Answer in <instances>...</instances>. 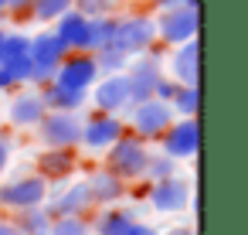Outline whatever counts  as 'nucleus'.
<instances>
[{
	"instance_id": "obj_1",
	"label": "nucleus",
	"mask_w": 248,
	"mask_h": 235,
	"mask_svg": "<svg viewBox=\"0 0 248 235\" xmlns=\"http://www.w3.org/2000/svg\"><path fill=\"white\" fill-rule=\"evenodd\" d=\"M106 153V167L112 170V174H119L126 184L129 181H140L143 177V170H146V157H150V143L140 136V133H133V130H126L109 150H102Z\"/></svg>"
},
{
	"instance_id": "obj_2",
	"label": "nucleus",
	"mask_w": 248,
	"mask_h": 235,
	"mask_svg": "<svg viewBox=\"0 0 248 235\" xmlns=\"http://www.w3.org/2000/svg\"><path fill=\"white\" fill-rule=\"evenodd\" d=\"M112 48H119L123 55H143L156 45V21L150 14H126V17H116V28H112V38H109Z\"/></svg>"
},
{
	"instance_id": "obj_3",
	"label": "nucleus",
	"mask_w": 248,
	"mask_h": 235,
	"mask_svg": "<svg viewBox=\"0 0 248 235\" xmlns=\"http://www.w3.org/2000/svg\"><path fill=\"white\" fill-rule=\"evenodd\" d=\"M31 79H28V85H45V82H51L55 79V68L62 65V58L68 55V48H65V41L55 34V31H41V34H34L31 38Z\"/></svg>"
},
{
	"instance_id": "obj_4",
	"label": "nucleus",
	"mask_w": 248,
	"mask_h": 235,
	"mask_svg": "<svg viewBox=\"0 0 248 235\" xmlns=\"http://www.w3.org/2000/svg\"><path fill=\"white\" fill-rule=\"evenodd\" d=\"M82 119H85L82 109L78 113H72V109H48L34 130H38V140L45 147H78L82 143Z\"/></svg>"
},
{
	"instance_id": "obj_5",
	"label": "nucleus",
	"mask_w": 248,
	"mask_h": 235,
	"mask_svg": "<svg viewBox=\"0 0 248 235\" xmlns=\"http://www.w3.org/2000/svg\"><path fill=\"white\" fill-rule=\"evenodd\" d=\"M126 75H129V106H136V102H143V99H153V89H156V82L163 79V62H160V55H153V48H150V51L129 58Z\"/></svg>"
},
{
	"instance_id": "obj_6",
	"label": "nucleus",
	"mask_w": 248,
	"mask_h": 235,
	"mask_svg": "<svg viewBox=\"0 0 248 235\" xmlns=\"http://www.w3.org/2000/svg\"><path fill=\"white\" fill-rule=\"evenodd\" d=\"M160 150L167 157H173V160L197 157V150H201V123H197V116H177L160 133Z\"/></svg>"
},
{
	"instance_id": "obj_7",
	"label": "nucleus",
	"mask_w": 248,
	"mask_h": 235,
	"mask_svg": "<svg viewBox=\"0 0 248 235\" xmlns=\"http://www.w3.org/2000/svg\"><path fill=\"white\" fill-rule=\"evenodd\" d=\"M45 198H48V181L41 174H21L14 181L0 184V208H7V211H24V208L45 204Z\"/></svg>"
},
{
	"instance_id": "obj_8",
	"label": "nucleus",
	"mask_w": 248,
	"mask_h": 235,
	"mask_svg": "<svg viewBox=\"0 0 248 235\" xmlns=\"http://www.w3.org/2000/svg\"><path fill=\"white\" fill-rule=\"evenodd\" d=\"M177 116H173V109H170V102H163V99H143V102H136V106H129V130L133 133H140L143 140H160V133L173 123Z\"/></svg>"
},
{
	"instance_id": "obj_9",
	"label": "nucleus",
	"mask_w": 248,
	"mask_h": 235,
	"mask_svg": "<svg viewBox=\"0 0 248 235\" xmlns=\"http://www.w3.org/2000/svg\"><path fill=\"white\" fill-rule=\"evenodd\" d=\"M197 31H201V11L184 7V4L167 7L156 21V41H163V45H184V41L197 38Z\"/></svg>"
},
{
	"instance_id": "obj_10",
	"label": "nucleus",
	"mask_w": 248,
	"mask_h": 235,
	"mask_svg": "<svg viewBox=\"0 0 248 235\" xmlns=\"http://www.w3.org/2000/svg\"><path fill=\"white\" fill-rule=\"evenodd\" d=\"M126 130H129V126H126V119H123L119 113H102V109H95L89 119H82V147L102 153V150H109Z\"/></svg>"
},
{
	"instance_id": "obj_11",
	"label": "nucleus",
	"mask_w": 248,
	"mask_h": 235,
	"mask_svg": "<svg viewBox=\"0 0 248 235\" xmlns=\"http://www.w3.org/2000/svg\"><path fill=\"white\" fill-rule=\"evenodd\" d=\"M99 75H102V72H99V62H95L92 51H68V55L62 58V65L55 68V82H58V85L82 89V92H89Z\"/></svg>"
},
{
	"instance_id": "obj_12",
	"label": "nucleus",
	"mask_w": 248,
	"mask_h": 235,
	"mask_svg": "<svg viewBox=\"0 0 248 235\" xmlns=\"http://www.w3.org/2000/svg\"><path fill=\"white\" fill-rule=\"evenodd\" d=\"M150 208L160 211V215H177V211H187L190 208V184L177 174L163 177V181H150Z\"/></svg>"
},
{
	"instance_id": "obj_13",
	"label": "nucleus",
	"mask_w": 248,
	"mask_h": 235,
	"mask_svg": "<svg viewBox=\"0 0 248 235\" xmlns=\"http://www.w3.org/2000/svg\"><path fill=\"white\" fill-rule=\"evenodd\" d=\"M89 92H92L95 109H102V113L129 109V75L126 72H102Z\"/></svg>"
},
{
	"instance_id": "obj_14",
	"label": "nucleus",
	"mask_w": 248,
	"mask_h": 235,
	"mask_svg": "<svg viewBox=\"0 0 248 235\" xmlns=\"http://www.w3.org/2000/svg\"><path fill=\"white\" fill-rule=\"evenodd\" d=\"M34 174H41L48 184H62L75 174L78 167V157H75V147H45L34 160Z\"/></svg>"
},
{
	"instance_id": "obj_15",
	"label": "nucleus",
	"mask_w": 248,
	"mask_h": 235,
	"mask_svg": "<svg viewBox=\"0 0 248 235\" xmlns=\"http://www.w3.org/2000/svg\"><path fill=\"white\" fill-rule=\"evenodd\" d=\"M45 113H48V106H45L41 92H38V89H21V92L11 99V106H7V123H11L14 130H34Z\"/></svg>"
},
{
	"instance_id": "obj_16",
	"label": "nucleus",
	"mask_w": 248,
	"mask_h": 235,
	"mask_svg": "<svg viewBox=\"0 0 248 235\" xmlns=\"http://www.w3.org/2000/svg\"><path fill=\"white\" fill-rule=\"evenodd\" d=\"M45 208L51 218H62V215H89L92 211V191L85 181H75L68 187H62L55 198L48 194L45 198Z\"/></svg>"
},
{
	"instance_id": "obj_17",
	"label": "nucleus",
	"mask_w": 248,
	"mask_h": 235,
	"mask_svg": "<svg viewBox=\"0 0 248 235\" xmlns=\"http://www.w3.org/2000/svg\"><path fill=\"white\" fill-rule=\"evenodd\" d=\"M55 34L65 41L68 51H89V28H92V17H85L82 11H65L62 17H55Z\"/></svg>"
},
{
	"instance_id": "obj_18",
	"label": "nucleus",
	"mask_w": 248,
	"mask_h": 235,
	"mask_svg": "<svg viewBox=\"0 0 248 235\" xmlns=\"http://www.w3.org/2000/svg\"><path fill=\"white\" fill-rule=\"evenodd\" d=\"M89 191H92V204H119L126 198V181L119 174H112L109 167H95L85 177Z\"/></svg>"
},
{
	"instance_id": "obj_19",
	"label": "nucleus",
	"mask_w": 248,
	"mask_h": 235,
	"mask_svg": "<svg viewBox=\"0 0 248 235\" xmlns=\"http://www.w3.org/2000/svg\"><path fill=\"white\" fill-rule=\"evenodd\" d=\"M173 58H170V68H173V79L184 82V85H197L201 82V41L190 38L184 45H173Z\"/></svg>"
},
{
	"instance_id": "obj_20",
	"label": "nucleus",
	"mask_w": 248,
	"mask_h": 235,
	"mask_svg": "<svg viewBox=\"0 0 248 235\" xmlns=\"http://www.w3.org/2000/svg\"><path fill=\"white\" fill-rule=\"evenodd\" d=\"M38 92H41V99H45L48 109H72V113H78V109L85 106V99H89V92H82V89H68V85H58L55 79L45 82V85H38Z\"/></svg>"
},
{
	"instance_id": "obj_21",
	"label": "nucleus",
	"mask_w": 248,
	"mask_h": 235,
	"mask_svg": "<svg viewBox=\"0 0 248 235\" xmlns=\"http://www.w3.org/2000/svg\"><path fill=\"white\" fill-rule=\"evenodd\" d=\"M133 221H136V215H133L129 208H119V204H102V211H99L89 225H92V235H123Z\"/></svg>"
},
{
	"instance_id": "obj_22",
	"label": "nucleus",
	"mask_w": 248,
	"mask_h": 235,
	"mask_svg": "<svg viewBox=\"0 0 248 235\" xmlns=\"http://www.w3.org/2000/svg\"><path fill=\"white\" fill-rule=\"evenodd\" d=\"M170 109H173V116H197L201 113V82L197 85H177V92H173V99H170Z\"/></svg>"
},
{
	"instance_id": "obj_23",
	"label": "nucleus",
	"mask_w": 248,
	"mask_h": 235,
	"mask_svg": "<svg viewBox=\"0 0 248 235\" xmlns=\"http://www.w3.org/2000/svg\"><path fill=\"white\" fill-rule=\"evenodd\" d=\"M24 235H34V232H48V225H51V215H48V208L45 204H34V208H24V211H17V221H14Z\"/></svg>"
},
{
	"instance_id": "obj_24",
	"label": "nucleus",
	"mask_w": 248,
	"mask_h": 235,
	"mask_svg": "<svg viewBox=\"0 0 248 235\" xmlns=\"http://www.w3.org/2000/svg\"><path fill=\"white\" fill-rule=\"evenodd\" d=\"M48 232L51 235H92V225L85 215H62V218H51Z\"/></svg>"
},
{
	"instance_id": "obj_25",
	"label": "nucleus",
	"mask_w": 248,
	"mask_h": 235,
	"mask_svg": "<svg viewBox=\"0 0 248 235\" xmlns=\"http://www.w3.org/2000/svg\"><path fill=\"white\" fill-rule=\"evenodd\" d=\"M65 11H72V0H34L31 4V17L38 24H55V17H62Z\"/></svg>"
},
{
	"instance_id": "obj_26",
	"label": "nucleus",
	"mask_w": 248,
	"mask_h": 235,
	"mask_svg": "<svg viewBox=\"0 0 248 235\" xmlns=\"http://www.w3.org/2000/svg\"><path fill=\"white\" fill-rule=\"evenodd\" d=\"M112 28H116V17H112V14L92 17V28H89V51H99L102 45H109Z\"/></svg>"
},
{
	"instance_id": "obj_27",
	"label": "nucleus",
	"mask_w": 248,
	"mask_h": 235,
	"mask_svg": "<svg viewBox=\"0 0 248 235\" xmlns=\"http://www.w3.org/2000/svg\"><path fill=\"white\" fill-rule=\"evenodd\" d=\"M95 55V62H99V72H126V65H129V55H123L119 48H112V45H102L99 51H92Z\"/></svg>"
},
{
	"instance_id": "obj_28",
	"label": "nucleus",
	"mask_w": 248,
	"mask_h": 235,
	"mask_svg": "<svg viewBox=\"0 0 248 235\" xmlns=\"http://www.w3.org/2000/svg\"><path fill=\"white\" fill-rule=\"evenodd\" d=\"M170 174H177V160H173V157H167L163 150L146 157V170H143V177H150V181H163V177H170Z\"/></svg>"
},
{
	"instance_id": "obj_29",
	"label": "nucleus",
	"mask_w": 248,
	"mask_h": 235,
	"mask_svg": "<svg viewBox=\"0 0 248 235\" xmlns=\"http://www.w3.org/2000/svg\"><path fill=\"white\" fill-rule=\"evenodd\" d=\"M28 51H31V34H17V31H7L4 34L0 58H17V55H28Z\"/></svg>"
},
{
	"instance_id": "obj_30",
	"label": "nucleus",
	"mask_w": 248,
	"mask_h": 235,
	"mask_svg": "<svg viewBox=\"0 0 248 235\" xmlns=\"http://www.w3.org/2000/svg\"><path fill=\"white\" fill-rule=\"evenodd\" d=\"M0 65H4L11 75H14V82L17 85H28V79H31V55H17V58H0Z\"/></svg>"
},
{
	"instance_id": "obj_31",
	"label": "nucleus",
	"mask_w": 248,
	"mask_h": 235,
	"mask_svg": "<svg viewBox=\"0 0 248 235\" xmlns=\"http://www.w3.org/2000/svg\"><path fill=\"white\" fill-rule=\"evenodd\" d=\"M119 0H72V7L82 11L85 17H102V14H112Z\"/></svg>"
},
{
	"instance_id": "obj_32",
	"label": "nucleus",
	"mask_w": 248,
	"mask_h": 235,
	"mask_svg": "<svg viewBox=\"0 0 248 235\" xmlns=\"http://www.w3.org/2000/svg\"><path fill=\"white\" fill-rule=\"evenodd\" d=\"M11 157H14V136H11V130L0 126V177L11 167Z\"/></svg>"
},
{
	"instance_id": "obj_33",
	"label": "nucleus",
	"mask_w": 248,
	"mask_h": 235,
	"mask_svg": "<svg viewBox=\"0 0 248 235\" xmlns=\"http://www.w3.org/2000/svg\"><path fill=\"white\" fill-rule=\"evenodd\" d=\"M177 85H180L177 79H167V75H163V79L156 82V89H153V99H163V102H170V99H173V92H177Z\"/></svg>"
},
{
	"instance_id": "obj_34",
	"label": "nucleus",
	"mask_w": 248,
	"mask_h": 235,
	"mask_svg": "<svg viewBox=\"0 0 248 235\" xmlns=\"http://www.w3.org/2000/svg\"><path fill=\"white\" fill-rule=\"evenodd\" d=\"M31 4H34V0H7V14H14L17 21H28L31 17Z\"/></svg>"
},
{
	"instance_id": "obj_35",
	"label": "nucleus",
	"mask_w": 248,
	"mask_h": 235,
	"mask_svg": "<svg viewBox=\"0 0 248 235\" xmlns=\"http://www.w3.org/2000/svg\"><path fill=\"white\" fill-rule=\"evenodd\" d=\"M123 235H160V232H156L153 225H146V221H140V218H136V221H133Z\"/></svg>"
},
{
	"instance_id": "obj_36",
	"label": "nucleus",
	"mask_w": 248,
	"mask_h": 235,
	"mask_svg": "<svg viewBox=\"0 0 248 235\" xmlns=\"http://www.w3.org/2000/svg\"><path fill=\"white\" fill-rule=\"evenodd\" d=\"M17 89V82H14V75L4 68V65H0V92H14Z\"/></svg>"
},
{
	"instance_id": "obj_37",
	"label": "nucleus",
	"mask_w": 248,
	"mask_h": 235,
	"mask_svg": "<svg viewBox=\"0 0 248 235\" xmlns=\"http://www.w3.org/2000/svg\"><path fill=\"white\" fill-rule=\"evenodd\" d=\"M167 235H197V232H194L190 225H177V228H170Z\"/></svg>"
},
{
	"instance_id": "obj_38",
	"label": "nucleus",
	"mask_w": 248,
	"mask_h": 235,
	"mask_svg": "<svg viewBox=\"0 0 248 235\" xmlns=\"http://www.w3.org/2000/svg\"><path fill=\"white\" fill-rule=\"evenodd\" d=\"M150 4H153V7H160V11H167V7H177L180 0H150Z\"/></svg>"
},
{
	"instance_id": "obj_39",
	"label": "nucleus",
	"mask_w": 248,
	"mask_h": 235,
	"mask_svg": "<svg viewBox=\"0 0 248 235\" xmlns=\"http://www.w3.org/2000/svg\"><path fill=\"white\" fill-rule=\"evenodd\" d=\"M0 235H14V221H7V218H0Z\"/></svg>"
},
{
	"instance_id": "obj_40",
	"label": "nucleus",
	"mask_w": 248,
	"mask_h": 235,
	"mask_svg": "<svg viewBox=\"0 0 248 235\" xmlns=\"http://www.w3.org/2000/svg\"><path fill=\"white\" fill-rule=\"evenodd\" d=\"M184 7H194V11H201V0H180Z\"/></svg>"
},
{
	"instance_id": "obj_41",
	"label": "nucleus",
	"mask_w": 248,
	"mask_h": 235,
	"mask_svg": "<svg viewBox=\"0 0 248 235\" xmlns=\"http://www.w3.org/2000/svg\"><path fill=\"white\" fill-rule=\"evenodd\" d=\"M4 34H7V28H0V48H4Z\"/></svg>"
},
{
	"instance_id": "obj_42",
	"label": "nucleus",
	"mask_w": 248,
	"mask_h": 235,
	"mask_svg": "<svg viewBox=\"0 0 248 235\" xmlns=\"http://www.w3.org/2000/svg\"><path fill=\"white\" fill-rule=\"evenodd\" d=\"M4 7H7V0H0V14H4Z\"/></svg>"
},
{
	"instance_id": "obj_43",
	"label": "nucleus",
	"mask_w": 248,
	"mask_h": 235,
	"mask_svg": "<svg viewBox=\"0 0 248 235\" xmlns=\"http://www.w3.org/2000/svg\"><path fill=\"white\" fill-rule=\"evenodd\" d=\"M34 235H51V232H34Z\"/></svg>"
}]
</instances>
